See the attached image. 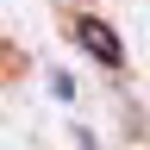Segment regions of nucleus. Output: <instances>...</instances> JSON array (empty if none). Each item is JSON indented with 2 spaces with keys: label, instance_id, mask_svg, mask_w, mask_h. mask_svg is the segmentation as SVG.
<instances>
[{
  "label": "nucleus",
  "instance_id": "obj_1",
  "mask_svg": "<svg viewBox=\"0 0 150 150\" xmlns=\"http://www.w3.org/2000/svg\"><path fill=\"white\" fill-rule=\"evenodd\" d=\"M75 38H81V50H88V56H100L106 69H119V38H112L100 19H75Z\"/></svg>",
  "mask_w": 150,
  "mask_h": 150
}]
</instances>
